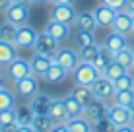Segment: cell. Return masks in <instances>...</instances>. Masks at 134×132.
<instances>
[{"instance_id":"6da1fadb","label":"cell","mask_w":134,"mask_h":132,"mask_svg":"<svg viewBox=\"0 0 134 132\" xmlns=\"http://www.w3.org/2000/svg\"><path fill=\"white\" fill-rule=\"evenodd\" d=\"M70 74H72L74 82H76V85H87V88H90V85L101 76V72L95 68L93 62H82L80 60V64L74 68Z\"/></svg>"},{"instance_id":"7a4b0ae2","label":"cell","mask_w":134,"mask_h":132,"mask_svg":"<svg viewBox=\"0 0 134 132\" xmlns=\"http://www.w3.org/2000/svg\"><path fill=\"white\" fill-rule=\"evenodd\" d=\"M33 51L37 54H45L47 58L54 60L57 56V51H58V41L49 33L47 29L43 33H37V39H35V45H33Z\"/></svg>"},{"instance_id":"3957f363","label":"cell","mask_w":134,"mask_h":132,"mask_svg":"<svg viewBox=\"0 0 134 132\" xmlns=\"http://www.w3.org/2000/svg\"><path fill=\"white\" fill-rule=\"evenodd\" d=\"M90 88H91V93H93V97L99 99V101H107V99L113 97L115 91H117V89H115V82L109 80L107 76H103V74H101L99 78L90 85Z\"/></svg>"},{"instance_id":"277c9868","label":"cell","mask_w":134,"mask_h":132,"mask_svg":"<svg viewBox=\"0 0 134 132\" xmlns=\"http://www.w3.org/2000/svg\"><path fill=\"white\" fill-rule=\"evenodd\" d=\"M107 109H109V107H105V101L93 99V101H91L87 107H84V111H82V117H84V119H87V120L91 122V126H93L95 122H99L101 119L109 117Z\"/></svg>"},{"instance_id":"5b68a950","label":"cell","mask_w":134,"mask_h":132,"mask_svg":"<svg viewBox=\"0 0 134 132\" xmlns=\"http://www.w3.org/2000/svg\"><path fill=\"white\" fill-rule=\"evenodd\" d=\"M37 39V29L29 24H24L18 27V35H16V47L18 49H33Z\"/></svg>"},{"instance_id":"8992f818","label":"cell","mask_w":134,"mask_h":132,"mask_svg":"<svg viewBox=\"0 0 134 132\" xmlns=\"http://www.w3.org/2000/svg\"><path fill=\"white\" fill-rule=\"evenodd\" d=\"M16 91L21 95V97H33V95L39 91V82H37V76L33 72H29L27 76L20 78L16 82Z\"/></svg>"},{"instance_id":"52a82bcc","label":"cell","mask_w":134,"mask_h":132,"mask_svg":"<svg viewBox=\"0 0 134 132\" xmlns=\"http://www.w3.org/2000/svg\"><path fill=\"white\" fill-rule=\"evenodd\" d=\"M4 14H6V21H10V24L18 25V27L29 21V8L21 6V4H16V2H12V6Z\"/></svg>"},{"instance_id":"ba28073f","label":"cell","mask_w":134,"mask_h":132,"mask_svg":"<svg viewBox=\"0 0 134 132\" xmlns=\"http://www.w3.org/2000/svg\"><path fill=\"white\" fill-rule=\"evenodd\" d=\"M54 62H58L62 68H66L68 72H72L74 68H76L78 64H80V54H78L74 49H58L57 51V56H54Z\"/></svg>"},{"instance_id":"9c48e42d","label":"cell","mask_w":134,"mask_h":132,"mask_svg":"<svg viewBox=\"0 0 134 132\" xmlns=\"http://www.w3.org/2000/svg\"><path fill=\"white\" fill-rule=\"evenodd\" d=\"M6 70H8V78L16 84L20 78H24V76L29 74V72H31V66H29V62H27L25 58L14 56V60L6 66Z\"/></svg>"},{"instance_id":"30bf717a","label":"cell","mask_w":134,"mask_h":132,"mask_svg":"<svg viewBox=\"0 0 134 132\" xmlns=\"http://www.w3.org/2000/svg\"><path fill=\"white\" fill-rule=\"evenodd\" d=\"M93 16H95V21H97V27H111L115 21V16H117V10L101 2L93 10Z\"/></svg>"},{"instance_id":"8fae6325","label":"cell","mask_w":134,"mask_h":132,"mask_svg":"<svg viewBox=\"0 0 134 132\" xmlns=\"http://www.w3.org/2000/svg\"><path fill=\"white\" fill-rule=\"evenodd\" d=\"M51 18L64 24H74L76 21V12H74L72 4H53V10H51Z\"/></svg>"},{"instance_id":"7c38bea8","label":"cell","mask_w":134,"mask_h":132,"mask_svg":"<svg viewBox=\"0 0 134 132\" xmlns=\"http://www.w3.org/2000/svg\"><path fill=\"white\" fill-rule=\"evenodd\" d=\"M113 27L115 31H119V33H124V35H128V33H132L134 31V20H132V14H128V12H124V10H119L117 12V16H115V21H113Z\"/></svg>"},{"instance_id":"4fadbf2b","label":"cell","mask_w":134,"mask_h":132,"mask_svg":"<svg viewBox=\"0 0 134 132\" xmlns=\"http://www.w3.org/2000/svg\"><path fill=\"white\" fill-rule=\"evenodd\" d=\"M68 74L70 72L66 70V68H62L58 62H51V66L47 68V72L43 74V80L45 82H49V84H62L64 80L68 78Z\"/></svg>"},{"instance_id":"5bb4252c","label":"cell","mask_w":134,"mask_h":132,"mask_svg":"<svg viewBox=\"0 0 134 132\" xmlns=\"http://www.w3.org/2000/svg\"><path fill=\"white\" fill-rule=\"evenodd\" d=\"M47 31L58 43H62V41H66L70 37V24H64V21H58V20H53V18H51V21L47 24Z\"/></svg>"},{"instance_id":"9a60e30c","label":"cell","mask_w":134,"mask_h":132,"mask_svg":"<svg viewBox=\"0 0 134 132\" xmlns=\"http://www.w3.org/2000/svg\"><path fill=\"white\" fill-rule=\"evenodd\" d=\"M109 113V120L111 124H113V130L115 126H121V124H126V122H130V115H128V107H121V105H115L107 109Z\"/></svg>"},{"instance_id":"2e32d148","label":"cell","mask_w":134,"mask_h":132,"mask_svg":"<svg viewBox=\"0 0 134 132\" xmlns=\"http://www.w3.org/2000/svg\"><path fill=\"white\" fill-rule=\"evenodd\" d=\"M18 113L14 107H6V109H0V130H6V132H16L18 130V120H16Z\"/></svg>"},{"instance_id":"e0dca14e","label":"cell","mask_w":134,"mask_h":132,"mask_svg":"<svg viewBox=\"0 0 134 132\" xmlns=\"http://www.w3.org/2000/svg\"><path fill=\"white\" fill-rule=\"evenodd\" d=\"M103 45L115 54L117 51H121V49L128 47V41H126V35H124V33H119V31L113 29L107 37H105V43H103Z\"/></svg>"},{"instance_id":"ac0fdd59","label":"cell","mask_w":134,"mask_h":132,"mask_svg":"<svg viewBox=\"0 0 134 132\" xmlns=\"http://www.w3.org/2000/svg\"><path fill=\"white\" fill-rule=\"evenodd\" d=\"M51 105H53V97L47 95V93H39V91L29 101V107L33 109V113H49Z\"/></svg>"},{"instance_id":"d6986e66","label":"cell","mask_w":134,"mask_h":132,"mask_svg":"<svg viewBox=\"0 0 134 132\" xmlns=\"http://www.w3.org/2000/svg\"><path fill=\"white\" fill-rule=\"evenodd\" d=\"M53 124H54V120L51 119L49 113H35L31 128H33V132H51Z\"/></svg>"},{"instance_id":"ffe728a7","label":"cell","mask_w":134,"mask_h":132,"mask_svg":"<svg viewBox=\"0 0 134 132\" xmlns=\"http://www.w3.org/2000/svg\"><path fill=\"white\" fill-rule=\"evenodd\" d=\"M49 115L54 122H68V111H66V105H64L62 99H53V105L49 109Z\"/></svg>"},{"instance_id":"44dd1931","label":"cell","mask_w":134,"mask_h":132,"mask_svg":"<svg viewBox=\"0 0 134 132\" xmlns=\"http://www.w3.org/2000/svg\"><path fill=\"white\" fill-rule=\"evenodd\" d=\"M51 62H53V60H51V58H47L45 54H37V53H35V56L29 60L31 72H33L35 76H41V78H43V74L47 72V68L51 66Z\"/></svg>"},{"instance_id":"7402d4cb","label":"cell","mask_w":134,"mask_h":132,"mask_svg":"<svg viewBox=\"0 0 134 132\" xmlns=\"http://www.w3.org/2000/svg\"><path fill=\"white\" fill-rule=\"evenodd\" d=\"M74 24H76L78 29H87V31H95V27H97L93 12H80L76 16V21H74Z\"/></svg>"},{"instance_id":"603a6c76","label":"cell","mask_w":134,"mask_h":132,"mask_svg":"<svg viewBox=\"0 0 134 132\" xmlns=\"http://www.w3.org/2000/svg\"><path fill=\"white\" fill-rule=\"evenodd\" d=\"M64 105H66V111H68V119H76V117L82 115V111H84V107H82V103L76 99V95L74 93H68L66 97H62Z\"/></svg>"},{"instance_id":"cb8c5ba5","label":"cell","mask_w":134,"mask_h":132,"mask_svg":"<svg viewBox=\"0 0 134 132\" xmlns=\"http://www.w3.org/2000/svg\"><path fill=\"white\" fill-rule=\"evenodd\" d=\"M113 60H115V54L111 53L105 45H101V47H99V53H97V58L93 60V64H95V68H97L99 72H103Z\"/></svg>"},{"instance_id":"d4e9b609","label":"cell","mask_w":134,"mask_h":132,"mask_svg":"<svg viewBox=\"0 0 134 132\" xmlns=\"http://www.w3.org/2000/svg\"><path fill=\"white\" fill-rule=\"evenodd\" d=\"M90 130H93V126L82 115L76 117V119H70L66 122V132H90Z\"/></svg>"},{"instance_id":"484cf974","label":"cell","mask_w":134,"mask_h":132,"mask_svg":"<svg viewBox=\"0 0 134 132\" xmlns=\"http://www.w3.org/2000/svg\"><path fill=\"white\" fill-rule=\"evenodd\" d=\"M115 60H117L119 64H122L126 70H132L134 68V51L130 47H124V49L115 53Z\"/></svg>"},{"instance_id":"4316f807","label":"cell","mask_w":134,"mask_h":132,"mask_svg":"<svg viewBox=\"0 0 134 132\" xmlns=\"http://www.w3.org/2000/svg\"><path fill=\"white\" fill-rule=\"evenodd\" d=\"M16 56V45L0 39V66H8Z\"/></svg>"},{"instance_id":"83f0119b","label":"cell","mask_w":134,"mask_h":132,"mask_svg":"<svg viewBox=\"0 0 134 132\" xmlns=\"http://www.w3.org/2000/svg\"><path fill=\"white\" fill-rule=\"evenodd\" d=\"M113 103L115 105H121V107L134 105V89H121V91H115Z\"/></svg>"},{"instance_id":"f1b7e54d","label":"cell","mask_w":134,"mask_h":132,"mask_svg":"<svg viewBox=\"0 0 134 132\" xmlns=\"http://www.w3.org/2000/svg\"><path fill=\"white\" fill-rule=\"evenodd\" d=\"M16 113H18V117H16L18 126H31V122H33V117H35V113H33V109H31L29 105H24V107L16 109Z\"/></svg>"},{"instance_id":"f546056e","label":"cell","mask_w":134,"mask_h":132,"mask_svg":"<svg viewBox=\"0 0 134 132\" xmlns=\"http://www.w3.org/2000/svg\"><path fill=\"white\" fill-rule=\"evenodd\" d=\"M72 93L76 95V99L82 103V107H87V105L95 99L93 93H91V88H87V85H76Z\"/></svg>"},{"instance_id":"4dcf8cb0","label":"cell","mask_w":134,"mask_h":132,"mask_svg":"<svg viewBox=\"0 0 134 132\" xmlns=\"http://www.w3.org/2000/svg\"><path fill=\"white\" fill-rule=\"evenodd\" d=\"M16 35H18V25L10 24V21H4V24L0 25V39L2 41L16 45Z\"/></svg>"},{"instance_id":"1f68e13d","label":"cell","mask_w":134,"mask_h":132,"mask_svg":"<svg viewBox=\"0 0 134 132\" xmlns=\"http://www.w3.org/2000/svg\"><path fill=\"white\" fill-rule=\"evenodd\" d=\"M97 53H99V45H95V43L78 49V54H80L82 62H93L95 58H97Z\"/></svg>"},{"instance_id":"d6a6232c","label":"cell","mask_w":134,"mask_h":132,"mask_svg":"<svg viewBox=\"0 0 134 132\" xmlns=\"http://www.w3.org/2000/svg\"><path fill=\"white\" fill-rule=\"evenodd\" d=\"M126 72H128V70H126V68H124L122 64H119L117 60H113V62H111V64L103 70V72H101V74H103V76H107L109 80H113V82H115V80L119 78V76L126 74Z\"/></svg>"},{"instance_id":"836d02e7","label":"cell","mask_w":134,"mask_h":132,"mask_svg":"<svg viewBox=\"0 0 134 132\" xmlns=\"http://www.w3.org/2000/svg\"><path fill=\"white\" fill-rule=\"evenodd\" d=\"M115 89L117 91H121V89H134V76L130 74V70L115 80Z\"/></svg>"},{"instance_id":"e575fe53","label":"cell","mask_w":134,"mask_h":132,"mask_svg":"<svg viewBox=\"0 0 134 132\" xmlns=\"http://www.w3.org/2000/svg\"><path fill=\"white\" fill-rule=\"evenodd\" d=\"M91 43H95L93 31L78 29V33H76V45H78V49H80V47H86V45H91Z\"/></svg>"},{"instance_id":"d590c367","label":"cell","mask_w":134,"mask_h":132,"mask_svg":"<svg viewBox=\"0 0 134 132\" xmlns=\"http://www.w3.org/2000/svg\"><path fill=\"white\" fill-rule=\"evenodd\" d=\"M6 107H14V93L8 88H0V109H6Z\"/></svg>"},{"instance_id":"8d00e7d4","label":"cell","mask_w":134,"mask_h":132,"mask_svg":"<svg viewBox=\"0 0 134 132\" xmlns=\"http://www.w3.org/2000/svg\"><path fill=\"white\" fill-rule=\"evenodd\" d=\"M103 4H107V6H111V8H115V10H122L124 8V4H126V0H101Z\"/></svg>"},{"instance_id":"74e56055","label":"cell","mask_w":134,"mask_h":132,"mask_svg":"<svg viewBox=\"0 0 134 132\" xmlns=\"http://www.w3.org/2000/svg\"><path fill=\"white\" fill-rule=\"evenodd\" d=\"M12 2H14V0H0V14H4V12H6L8 8L12 6Z\"/></svg>"},{"instance_id":"f35d334b","label":"cell","mask_w":134,"mask_h":132,"mask_svg":"<svg viewBox=\"0 0 134 132\" xmlns=\"http://www.w3.org/2000/svg\"><path fill=\"white\" fill-rule=\"evenodd\" d=\"M122 10L134 16V0H126V4H124V8H122Z\"/></svg>"},{"instance_id":"ab89813d","label":"cell","mask_w":134,"mask_h":132,"mask_svg":"<svg viewBox=\"0 0 134 132\" xmlns=\"http://www.w3.org/2000/svg\"><path fill=\"white\" fill-rule=\"evenodd\" d=\"M14 2H16V4H21V6H27V8H29L31 4H33V0H14Z\"/></svg>"},{"instance_id":"60d3db41","label":"cell","mask_w":134,"mask_h":132,"mask_svg":"<svg viewBox=\"0 0 134 132\" xmlns=\"http://www.w3.org/2000/svg\"><path fill=\"white\" fill-rule=\"evenodd\" d=\"M51 2H53V4H72V6H74L76 0H51Z\"/></svg>"},{"instance_id":"b9f144b4","label":"cell","mask_w":134,"mask_h":132,"mask_svg":"<svg viewBox=\"0 0 134 132\" xmlns=\"http://www.w3.org/2000/svg\"><path fill=\"white\" fill-rule=\"evenodd\" d=\"M128 115H130V122L134 124V105H130V107H128Z\"/></svg>"},{"instance_id":"7bdbcfd3","label":"cell","mask_w":134,"mask_h":132,"mask_svg":"<svg viewBox=\"0 0 134 132\" xmlns=\"http://www.w3.org/2000/svg\"><path fill=\"white\" fill-rule=\"evenodd\" d=\"M47 2H51V0H33V4H47Z\"/></svg>"},{"instance_id":"ee69618b","label":"cell","mask_w":134,"mask_h":132,"mask_svg":"<svg viewBox=\"0 0 134 132\" xmlns=\"http://www.w3.org/2000/svg\"><path fill=\"white\" fill-rule=\"evenodd\" d=\"M0 80H4V74H2V66H0Z\"/></svg>"},{"instance_id":"f6af8a7d","label":"cell","mask_w":134,"mask_h":132,"mask_svg":"<svg viewBox=\"0 0 134 132\" xmlns=\"http://www.w3.org/2000/svg\"><path fill=\"white\" fill-rule=\"evenodd\" d=\"M2 85H4V80H0V88H2Z\"/></svg>"},{"instance_id":"bcb514c9","label":"cell","mask_w":134,"mask_h":132,"mask_svg":"<svg viewBox=\"0 0 134 132\" xmlns=\"http://www.w3.org/2000/svg\"><path fill=\"white\" fill-rule=\"evenodd\" d=\"M132 51H134V47H132Z\"/></svg>"},{"instance_id":"7dc6e473","label":"cell","mask_w":134,"mask_h":132,"mask_svg":"<svg viewBox=\"0 0 134 132\" xmlns=\"http://www.w3.org/2000/svg\"><path fill=\"white\" fill-rule=\"evenodd\" d=\"M132 20H134V16H132Z\"/></svg>"},{"instance_id":"c3c4849f","label":"cell","mask_w":134,"mask_h":132,"mask_svg":"<svg viewBox=\"0 0 134 132\" xmlns=\"http://www.w3.org/2000/svg\"><path fill=\"white\" fill-rule=\"evenodd\" d=\"M132 70H134V68H132Z\"/></svg>"}]
</instances>
